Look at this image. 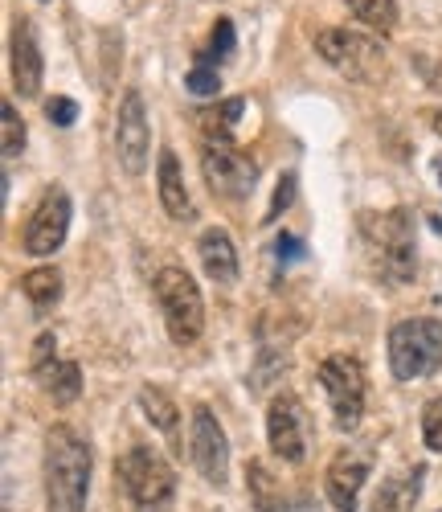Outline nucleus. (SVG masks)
Instances as JSON below:
<instances>
[{"mask_svg":"<svg viewBox=\"0 0 442 512\" xmlns=\"http://www.w3.org/2000/svg\"><path fill=\"white\" fill-rule=\"evenodd\" d=\"M91 488V447L70 426H54L46 435V496L50 512H82Z\"/></svg>","mask_w":442,"mask_h":512,"instance_id":"f257e3e1","label":"nucleus"},{"mask_svg":"<svg viewBox=\"0 0 442 512\" xmlns=\"http://www.w3.org/2000/svg\"><path fill=\"white\" fill-rule=\"evenodd\" d=\"M373 263L389 283H410L418 275V254H414V226L406 209H389V213H361L357 218Z\"/></svg>","mask_w":442,"mask_h":512,"instance_id":"f03ea898","label":"nucleus"},{"mask_svg":"<svg viewBox=\"0 0 442 512\" xmlns=\"http://www.w3.org/2000/svg\"><path fill=\"white\" fill-rule=\"evenodd\" d=\"M442 365V320H402L389 328V369L397 381L430 377Z\"/></svg>","mask_w":442,"mask_h":512,"instance_id":"7ed1b4c3","label":"nucleus"},{"mask_svg":"<svg viewBox=\"0 0 442 512\" xmlns=\"http://www.w3.org/2000/svg\"><path fill=\"white\" fill-rule=\"evenodd\" d=\"M152 291H156V304L164 312L168 336L176 345H193V340L205 332V304H201V287L193 283V275L181 267H164L156 275Z\"/></svg>","mask_w":442,"mask_h":512,"instance_id":"20e7f679","label":"nucleus"},{"mask_svg":"<svg viewBox=\"0 0 442 512\" xmlns=\"http://www.w3.org/2000/svg\"><path fill=\"white\" fill-rule=\"evenodd\" d=\"M316 54L352 82H381L389 70L381 41L369 33H357V29H320Z\"/></svg>","mask_w":442,"mask_h":512,"instance_id":"39448f33","label":"nucleus"},{"mask_svg":"<svg viewBox=\"0 0 442 512\" xmlns=\"http://www.w3.org/2000/svg\"><path fill=\"white\" fill-rule=\"evenodd\" d=\"M115 476L123 484V492L136 500L140 512H160L172 492H176V476H172V467L152 451V447H131L119 455L115 463Z\"/></svg>","mask_w":442,"mask_h":512,"instance_id":"423d86ee","label":"nucleus"},{"mask_svg":"<svg viewBox=\"0 0 442 512\" xmlns=\"http://www.w3.org/2000/svg\"><path fill=\"white\" fill-rule=\"evenodd\" d=\"M320 386L332 402V414H336V426H357L361 414H365V365L348 353H336L320 365Z\"/></svg>","mask_w":442,"mask_h":512,"instance_id":"0eeeda50","label":"nucleus"},{"mask_svg":"<svg viewBox=\"0 0 442 512\" xmlns=\"http://www.w3.org/2000/svg\"><path fill=\"white\" fill-rule=\"evenodd\" d=\"M115 152L127 177H140L148 168V152H152V127H148V111H144V95L127 91L119 103V119H115Z\"/></svg>","mask_w":442,"mask_h":512,"instance_id":"6e6552de","label":"nucleus"},{"mask_svg":"<svg viewBox=\"0 0 442 512\" xmlns=\"http://www.w3.org/2000/svg\"><path fill=\"white\" fill-rule=\"evenodd\" d=\"M201 173H205L213 193H221V197H246L254 189V181H258V164H254V156H246L234 144H205Z\"/></svg>","mask_w":442,"mask_h":512,"instance_id":"1a4fd4ad","label":"nucleus"},{"mask_svg":"<svg viewBox=\"0 0 442 512\" xmlns=\"http://www.w3.org/2000/svg\"><path fill=\"white\" fill-rule=\"evenodd\" d=\"M189 455L197 463V472L209 480V484H226L230 476V443H226V431L221 422L213 418L209 406H193V435H189Z\"/></svg>","mask_w":442,"mask_h":512,"instance_id":"9d476101","label":"nucleus"},{"mask_svg":"<svg viewBox=\"0 0 442 512\" xmlns=\"http://www.w3.org/2000/svg\"><path fill=\"white\" fill-rule=\"evenodd\" d=\"M70 197L66 189H50L46 197L37 201L33 218L25 226V254H33V259H46V254H54L62 242H66V230H70Z\"/></svg>","mask_w":442,"mask_h":512,"instance_id":"9b49d317","label":"nucleus"},{"mask_svg":"<svg viewBox=\"0 0 442 512\" xmlns=\"http://www.w3.org/2000/svg\"><path fill=\"white\" fill-rule=\"evenodd\" d=\"M267 435L283 463H303L307 455V414L295 394H279L267 410Z\"/></svg>","mask_w":442,"mask_h":512,"instance_id":"f8f14e48","label":"nucleus"},{"mask_svg":"<svg viewBox=\"0 0 442 512\" xmlns=\"http://www.w3.org/2000/svg\"><path fill=\"white\" fill-rule=\"evenodd\" d=\"M58 340L54 332H41L37 336V345H33V373L41 377V386H46V394L54 402H74L82 394V369L74 361H58Z\"/></svg>","mask_w":442,"mask_h":512,"instance_id":"ddd939ff","label":"nucleus"},{"mask_svg":"<svg viewBox=\"0 0 442 512\" xmlns=\"http://www.w3.org/2000/svg\"><path fill=\"white\" fill-rule=\"evenodd\" d=\"M369 467H373V455L361 451V447H348V451H340L332 459V467H328V500L340 512H357L361 488L369 480Z\"/></svg>","mask_w":442,"mask_h":512,"instance_id":"4468645a","label":"nucleus"},{"mask_svg":"<svg viewBox=\"0 0 442 512\" xmlns=\"http://www.w3.org/2000/svg\"><path fill=\"white\" fill-rule=\"evenodd\" d=\"M13 82L25 99H33L41 91V46H37V33L25 17L13 25Z\"/></svg>","mask_w":442,"mask_h":512,"instance_id":"2eb2a0df","label":"nucleus"},{"mask_svg":"<svg viewBox=\"0 0 442 512\" xmlns=\"http://www.w3.org/2000/svg\"><path fill=\"white\" fill-rule=\"evenodd\" d=\"M197 254H201V267L213 283H238V250L226 230H217V226L205 230L197 242Z\"/></svg>","mask_w":442,"mask_h":512,"instance_id":"dca6fc26","label":"nucleus"},{"mask_svg":"<svg viewBox=\"0 0 442 512\" xmlns=\"http://www.w3.org/2000/svg\"><path fill=\"white\" fill-rule=\"evenodd\" d=\"M160 205L172 222H193L197 209H193V197L185 189V177H181V164H176L172 152H160Z\"/></svg>","mask_w":442,"mask_h":512,"instance_id":"f3484780","label":"nucleus"},{"mask_svg":"<svg viewBox=\"0 0 442 512\" xmlns=\"http://www.w3.org/2000/svg\"><path fill=\"white\" fill-rule=\"evenodd\" d=\"M422 476H426V467H410V472L385 480L373 508L377 512H414V504L422 496Z\"/></svg>","mask_w":442,"mask_h":512,"instance_id":"a211bd4d","label":"nucleus"},{"mask_svg":"<svg viewBox=\"0 0 442 512\" xmlns=\"http://www.w3.org/2000/svg\"><path fill=\"white\" fill-rule=\"evenodd\" d=\"M242 111H246V103H242V99H226L221 107L201 111L197 119H201L205 144H230V140H234V132H238V119H242Z\"/></svg>","mask_w":442,"mask_h":512,"instance_id":"6ab92c4d","label":"nucleus"},{"mask_svg":"<svg viewBox=\"0 0 442 512\" xmlns=\"http://www.w3.org/2000/svg\"><path fill=\"white\" fill-rule=\"evenodd\" d=\"M246 492H250V504L258 512H279L283 508V484L271 476L267 463H246Z\"/></svg>","mask_w":442,"mask_h":512,"instance_id":"aec40b11","label":"nucleus"},{"mask_svg":"<svg viewBox=\"0 0 442 512\" xmlns=\"http://www.w3.org/2000/svg\"><path fill=\"white\" fill-rule=\"evenodd\" d=\"M21 291L29 295L33 308H54L62 295V275L54 267H33L29 275H21Z\"/></svg>","mask_w":442,"mask_h":512,"instance_id":"412c9836","label":"nucleus"},{"mask_svg":"<svg viewBox=\"0 0 442 512\" xmlns=\"http://www.w3.org/2000/svg\"><path fill=\"white\" fill-rule=\"evenodd\" d=\"M344 5L373 33H393L397 29V0H344Z\"/></svg>","mask_w":442,"mask_h":512,"instance_id":"4be33fe9","label":"nucleus"},{"mask_svg":"<svg viewBox=\"0 0 442 512\" xmlns=\"http://www.w3.org/2000/svg\"><path fill=\"white\" fill-rule=\"evenodd\" d=\"M140 410H144V418L156 426V431H164V435H176V402L164 394V390H152V386H144L140 390Z\"/></svg>","mask_w":442,"mask_h":512,"instance_id":"5701e85b","label":"nucleus"},{"mask_svg":"<svg viewBox=\"0 0 442 512\" xmlns=\"http://www.w3.org/2000/svg\"><path fill=\"white\" fill-rule=\"evenodd\" d=\"M287 369V349H258V365H254V394L267 386V381L275 377V373H283Z\"/></svg>","mask_w":442,"mask_h":512,"instance_id":"b1692460","label":"nucleus"},{"mask_svg":"<svg viewBox=\"0 0 442 512\" xmlns=\"http://www.w3.org/2000/svg\"><path fill=\"white\" fill-rule=\"evenodd\" d=\"M0 127H5V156L9 160L21 156V148H25V123H21L13 103H5V111H0Z\"/></svg>","mask_w":442,"mask_h":512,"instance_id":"393cba45","label":"nucleus"},{"mask_svg":"<svg viewBox=\"0 0 442 512\" xmlns=\"http://www.w3.org/2000/svg\"><path fill=\"white\" fill-rule=\"evenodd\" d=\"M185 87L193 91V95H217V87H221V78H217V70H213V62H205V58H197V66L189 70V78H185Z\"/></svg>","mask_w":442,"mask_h":512,"instance_id":"a878e982","label":"nucleus"},{"mask_svg":"<svg viewBox=\"0 0 442 512\" xmlns=\"http://www.w3.org/2000/svg\"><path fill=\"white\" fill-rule=\"evenodd\" d=\"M422 439L430 451H442V398H430L422 410Z\"/></svg>","mask_w":442,"mask_h":512,"instance_id":"bb28decb","label":"nucleus"},{"mask_svg":"<svg viewBox=\"0 0 442 512\" xmlns=\"http://www.w3.org/2000/svg\"><path fill=\"white\" fill-rule=\"evenodd\" d=\"M234 54V25L221 17L217 25H213V41H209V54H201L205 62H221V58H230Z\"/></svg>","mask_w":442,"mask_h":512,"instance_id":"cd10ccee","label":"nucleus"},{"mask_svg":"<svg viewBox=\"0 0 442 512\" xmlns=\"http://www.w3.org/2000/svg\"><path fill=\"white\" fill-rule=\"evenodd\" d=\"M46 115H50V123L70 127V123L78 119V103H74V99H66V95H54V99L46 103Z\"/></svg>","mask_w":442,"mask_h":512,"instance_id":"c85d7f7f","label":"nucleus"},{"mask_svg":"<svg viewBox=\"0 0 442 512\" xmlns=\"http://www.w3.org/2000/svg\"><path fill=\"white\" fill-rule=\"evenodd\" d=\"M291 197H295V177H283L279 189H275V201H271V209H267V218H262V222H275L279 213L291 205Z\"/></svg>","mask_w":442,"mask_h":512,"instance_id":"c756f323","label":"nucleus"},{"mask_svg":"<svg viewBox=\"0 0 442 512\" xmlns=\"http://www.w3.org/2000/svg\"><path fill=\"white\" fill-rule=\"evenodd\" d=\"M275 254L283 263H291V259H303V242L299 238H291V234H283L279 242H275Z\"/></svg>","mask_w":442,"mask_h":512,"instance_id":"7c9ffc66","label":"nucleus"},{"mask_svg":"<svg viewBox=\"0 0 442 512\" xmlns=\"http://www.w3.org/2000/svg\"><path fill=\"white\" fill-rule=\"evenodd\" d=\"M434 132H438V136H442V111H438V115H434Z\"/></svg>","mask_w":442,"mask_h":512,"instance_id":"2f4dec72","label":"nucleus"},{"mask_svg":"<svg viewBox=\"0 0 442 512\" xmlns=\"http://www.w3.org/2000/svg\"><path fill=\"white\" fill-rule=\"evenodd\" d=\"M438 177H442V160H438Z\"/></svg>","mask_w":442,"mask_h":512,"instance_id":"473e14b6","label":"nucleus"}]
</instances>
